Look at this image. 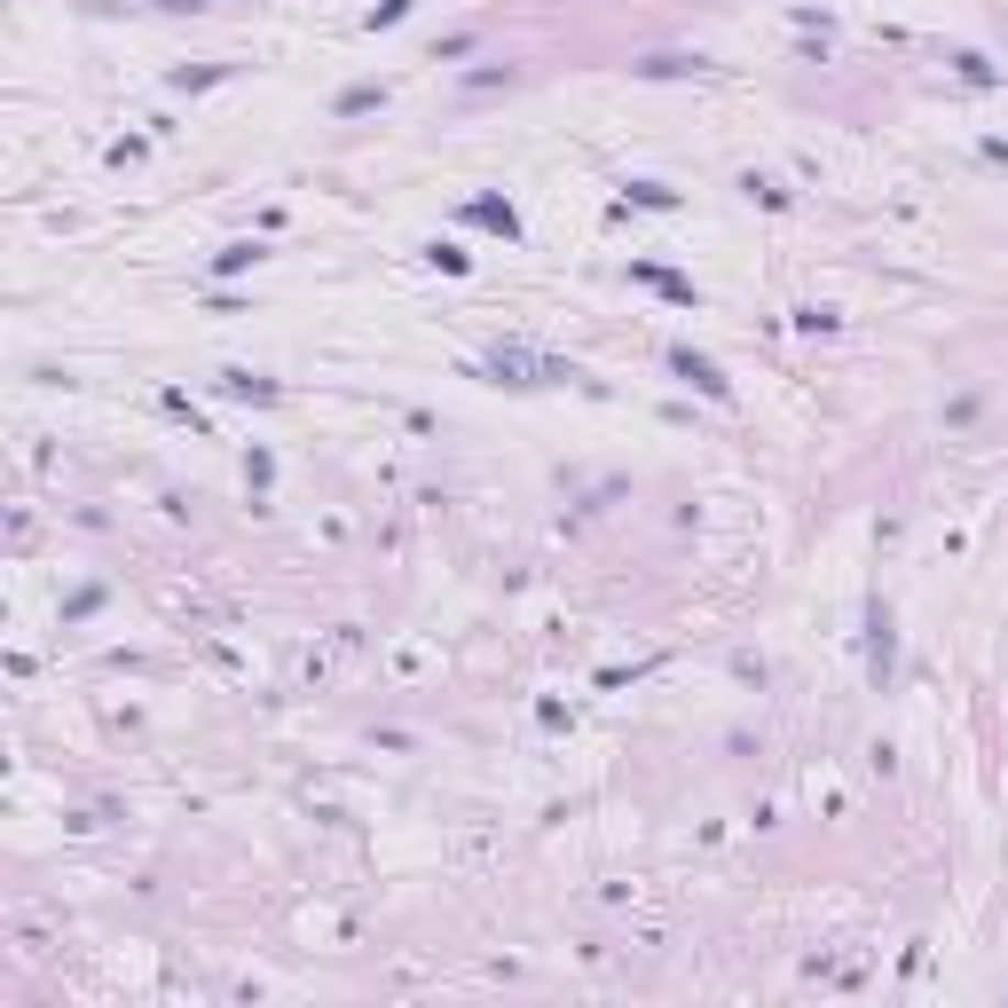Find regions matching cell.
Listing matches in <instances>:
<instances>
[{"instance_id": "52a82bcc", "label": "cell", "mask_w": 1008, "mask_h": 1008, "mask_svg": "<svg viewBox=\"0 0 1008 1008\" xmlns=\"http://www.w3.org/2000/svg\"><path fill=\"white\" fill-rule=\"evenodd\" d=\"M378 103H387V87H347V95H340V119H363V111H378Z\"/></svg>"}, {"instance_id": "8fae6325", "label": "cell", "mask_w": 1008, "mask_h": 1008, "mask_svg": "<svg viewBox=\"0 0 1008 1008\" xmlns=\"http://www.w3.org/2000/svg\"><path fill=\"white\" fill-rule=\"evenodd\" d=\"M151 9H206V0H151Z\"/></svg>"}, {"instance_id": "3957f363", "label": "cell", "mask_w": 1008, "mask_h": 1008, "mask_svg": "<svg viewBox=\"0 0 1008 1008\" xmlns=\"http://www.w3.org/2000/svg\"><path fill=\"white\" fill-rule=\"evenodd\" d=\"M457 221H473V229H497V236H520V213H512V198H473Z\"/></svg>"}, {"instance_id": "7a4b0ae2", "label": "cell", "mask_w": 1008, "mask_h": 1008, "mask_svg": "<svg viewBox=\"0 0 1008 1008\" xmlns=\"http://www.w3.org/2000/svg\"><path fill=\"white\" fill-rule=\"evenodd\" d=\"M669 370H678V378H686L694 395H709V402H733V378L717 370L709 355H694V347H669Z\"/></svg>"}, {"instance_id": "9c48e42d", "label": "cell", "mask_w": 1008, "mask_h": 1008, "mask_svg": "<svg viewBox=\"0 0 1008 1008\" xmlns=\"http://www.w3.org/2000/svg\"><path fill=\"white\" fill-rule=\"evenodd\" d=\"M639 71H646V79H678V71H701V56H646Z\"/></svg>"}, {"instance_id": "6da1fadb", "label": "cell", "mask_w": 1008, "mask_h": 1008, "mask_svg": "<svg viewBox=\"0 0 1008 1008\" xmlns=\"http://www.w3.org/2000/svg\"><path fill=\"white\" fill-rule=\"evenodd\" d=\"M481 370H497V387H560V378H575V363L536 355V347H520V340H497Z\"/></svg>"}, {"instance_id": "8992f818", "label": "cell", "mask_w": 1008, "mask_h": 1008, "mask_svg": "<svg viewBox=\"0 0 1008 1008\" xmlns=\"http://www.w3.org/2000/svg\"><path fill=\"white\" fill-rule=\"evenodd\" d=\"M253 261H268L261 245H221L213 253V276H236V268H253Z\"/></svg>"}, {"instance_id": "ba28073f", "label": "cell", "mask_w": 1008, "mask_h": 1008, "mask_svg": "<svg viewBox=\"0 0 1008 1008\" xmlns=\"http://www.w3.org/2000/svg\"><path fill=\"white\" fill-rule=\"evenodd\" d=\"M631 206H646V213H669V206H678V189H662V181H631Z\"/></svg>"}, {"instance_id": "30bf717a", "label": "cell", "mask_w": 1008, "mask_h": 1008, "mask_svg": "<svg viewBox=\"0 0 1008 1008\" xmlns=\"http://www.w3.org/2000/svg\"><path fill=\"white\" fill-rule=\"evenodd\" d=\"M410 9H418V0H378V9H370V32H395Z\"/></svg>"}, {"instance_id": "277c9868", "label": "cell", "mask_w": 1008, "mask_h": 1008, "mask_svg": "<svg viewBox=\"0 0 1008 1008\" xmlns=\"http://www.w3.org/2000/svg\"><path fill=\"white\" fill-rule=\"evenodd\" d=\"M221 395H229V402H276V378H253V370H221Z\"/></svg>"}, {"instance_id": "5b68a950", "label": "cell", "mask_w": 1008, "mask_h": 1008, "mask_svg": "<svg viewBox=\"0 0 1008 1008\" xmlns=\"http://www.w3.org/2000/svg\"><path fill=\"white\" fill-rule=\"evenodd\" d=\"M639 284H654V292H662V300H678V308L694 300V284H686V276H669V268H646V261H639Z\"/></svg>"}]
</instances>
